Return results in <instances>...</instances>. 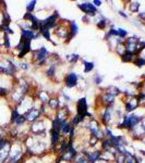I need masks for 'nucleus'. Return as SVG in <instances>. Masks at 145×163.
I'll use <instances>...</instances> for the list:
<instances>
[{
    "mask_svg": "<svg viewBox=\"0 0 145 163\" xmlns=\"http://www.w3.org/2000/svg\"><path fill=\"white\" fill-rule=\"evenodd\" d=\"M47 119L48 117H41L38 121L32 123L28 126L31 135L36 136H46L47 130H48V124H47Z\"/></svg>",
    "mask_w": 145,
    "mask_h": 163,
    "instance_id": "1",
    "label": "nucleus"
},
{
    "mask_svg": "<svg viewBox=\"0 0 145 163\" xmlns=\"http://www.w3.org/2000/svg\"><path fill=\"white\" fill-rule=\"evenodd\" d=\"M18 71L17 64L9 58L0 59V75H7L14 77Z\"/></svg>",
    "mask_w": 145,
    "mask_h": 163,
    "instance_id": "2",
    "label": "nucleus"
},
{
    "mask_svg": "<svg viewBox=\"0 0 145 163\" xmlns=\"http://www.w3.org/2000/svg\"><path fill=\"white\" fill-rule=\"evenodd\" d=\"M114 117H115V108L114 107H104L103 111L99 114L98 121L101 125H104V127H106L109 124H111Z\"/></svg>",
    "mask_w": 145,
    "mask_h": 163,
    "instance_id": "3",
    "label": "nucleus"
},
{
    "mask_svg": "<svg viewBox=\"0 0 145 163\" xmlns=\"http://www.w3.org/2000/svg\"><path fill=\"white\" fill-rule=\"evenodd\" d=\"M59 20H61L60 14L57 10H55L50 15H48L47 18L43 20H39V26H45L49 30H52V28H56L59 23Z\"/></svg>",
    "mask_w": 145,
    "mask_h": 163,
    "instance_id": "4",
    "label": "nucleus"
},
{
    "mask_svg": "<svg viewBox=\"0 0 145 163\" xmlns=\"http://www.w3.org/2000/svg\"><path fill=\"white\" fill-rule=\"evenodd\" d=\"M77 9L81 10L84 13V15H87L90 18H95L98 14V9L96 8L95 5L91 1H85L82 3H77Z\"/></svg>",
    "mask_w": 145,
    "mask_h": 163,
    "instance_id": "5",
    "label": "nucleus"
},
{
    "mask_svg": "<svg viewBox=\"0 0 145 163\" xmlns=\"http://www.w3.org/2000/svg\"><path fill=\"white\" fill-rule=\"evenodd\" d=\"M140 107H141V103H140L137 96L131 98H126V100L123 101V109H124V113L126 114L133 113Z\"/></svg>",
    "mask_w": 145,
    "mask_h": 163,
    "instance_id": "6",
    "label": "nucleus"
},
{
    "mask_svg": "<svg viewBox=\"0 0 145 163\" xmlns=\"http://www.w3.org/2000/svg\"><path fill=\"white\" fill-rule=\"evenodd\" d=\"M50 56H51V53L48 51V49L45 46H41V48L32 51V61L33 62H37V61L49 60Z\"/></svg>",
    "mask_w": 145,
    "mask_h": 163,
    "instance_id": "7",
    "label": "nucleus"
},
{
    "mask_svg": "<svg viewBox=\"0 0 145 163\" xmlns=\"http://www.w3.org/2000/svg\"><path fill=\"white\" fill-rule=\"evenodd\" d=\"M79 74L71 71V72H69V73L66 74L64 76V78H63V83H64V86L67 88H74V87H77L79 85Z\"/></svg>",
    "mask_w": 145,
    "mask_h": 163,
    "instance_id": "8",
    "label": "nucleus"
},
{
    "mask_svg": "<svg viewBox=\"0 0 145 163\" xmlns=\"http://www.w3.org/2000/svg\"><path fill=\"white\" fill-rule=\"evenodd\" d=\"M23 115H24L25 119H26V122L30 123V124L36 122V121H38L41 117H43L41 114V111H39V107H36V106H34L32 109H30L28 112H25Z\"/></svg>",
    "mask_w": 145,
    "mask_h": 163,
    "instance_id": "9",
    "label": "nucleus"
},
{
    "mask_svg": "<svg viewBox=\"0 0 145 163\" xmlns=\"http://www.w3.org/2000/svg\"><path fill=\"white\" fill-rule=\"evenodd\" d=\"M140 39L137 35L132 36V37H128L124 40V47H126V51L128 52H134L137 53V46H139Z\"/></svg>",
    "mask_w": 145,
    "mask_h": 163,
    "instance_id": "10",
    "label": "nucleus"
},
{
    "mask_svg": "<svg viewBox=\"0 0 145 163\" xmlns=\"http://www.w3.org/2000/svg\"><path fill=\"white\" fill-rule=\"evenodd\" d=\"M81 152L84 153L85 157L87 158L88 163H97L98 161H101V155H103V151H101V148H98V149H93L92 151H88V150L84 149Z\"/></svg>",
    "mask_w": 145,
    "mask_h": 163,
    "instance_id": "11",
    "label": "nucleus"
},
{
    "mask_svg": "<svg viewBox=\"0 0 145 163\" xmlns=\"http://www.w3.org/2000/svg\"><path fill=\"white\" fill-rule=\"evenodd\" d=\"M75 110H77V115H82V117H86V113L88 112V103L86 97L80 98L79 100L75 103Z\"/></svg>",
    "mask_w": 145,
    "mask_h": 163,
    "instance_id": "12",
    "label": "nucleus"
},
{
    "mask_svg": "<svg viewBox=\"0 0 145 163\" xmlns=\"http://www.w3.org/2000/svg\"><path fill=\"white\" fill-rule=\"evenodd\" d=\"M41 37L38 32H34L31 28H21V38L24 41H32V40H36Z\"/></svg>",
    "mask_w": 145,
    "mask_h": 163,
    "instance_id": "13",
    "label": "nucleus"
},
{
    "mask_svg": "<svg viewBox=\"0 0 145 163\" xmlns=\"http://www.w3.org/2000/svg\"><path fill=\"white\" fill-rule=\"evenodd\" d=\"M99 101H101V106L104 107H114L116 103V97L109 95L108 92L103 91V94L99 97Z\"/></svg>",
    "mask_w": 145,
    "mask_h": 163,
    "instance_id": "14",
    "label": "nucleus"
},
{
    "mask_svg": "<svg viewBox=\"0 0 145 163\" xmlns=\"http://www.w3.org/2000/svg\"><path fill=\"white\" fill-rule=\"evenodd\" d=\"M128 133L131 135V137L133 139H135V140H141L145 136V126L142 124V122H141L137 126H135L133 129L128 132Z\"/></svg>",
    "mask_w": 145,
    "mask_h": 163,
    "instance_id": "15",
    "label": "nucleus"
},
{
    "mask_svg": "<svg viewBox=\"0 0 145 163\" xmlns=\"http://www.w3.org/2000/svg\"><path fill=\"white\" fill-rule=\"evenodd\" d=\"M58 60H59V57L56 58V59H51V62L48 64L47 69L45 70V74H46V76L48 78H50V79L55 78L56 74H57Z\"/></svg>",
    "mask_w": 145,
    "mask_h": 163,
    "instance_id": "16",
    "label": "nucleus"
},
{
    "mask_svg": "<svg viewBox=\"0 0 145 163\" xmlns=\"http://www.w3.org/2000/svg\"><path fill=\"white\" fill-rule=\"evenodd\" d=\"M70 117H71V112H70V109L68 108V106L61 107L56 111L55 117H57L60 121H68V120H70Z\"/></svg>",
    "mask_w": 145,
    "mask_h": 163,
    "instance_id": "17",
    "label": "nucleus"
},
{
    "mask_svg": "<svg viewBox=\"0 0 145 163\" xmlns=\"http://www.w3.org/2000/svg\"><path fill=\"white\" fill-rule=\"evenodd\" d=\"M49 136H50V147H56L59 145V142L61 141V139L63 138L60 132L54 130L50 128L49 129Z\"/></svg>",
    "mask_w": 145,
    "mask_h": 163,
    "instance_id": "18",
    "label": "nucleus"
},
{
    "mask_svg": "<svg viewBox=\"0 0 145 163\" xmlns=\"http://www.w3.org/2000/svg\"><path fill=\"white\" fill-rule=\"evenodd\" d=\"M11 142H8L6 146H3L0 149V163H7L9 159V155H10V148H11Z\"/></svg>",
    "mask_w": 145,
    "mask_h": 163,
    "instance_id": "19",
    "label": "nucleus"
},
{
    "mask_svg": "<svg viewBox=\"0 0 145 163\" xmlns=\"http://www.w3.org/2000/svg\"><path fill=\"white\" fill-rule=\"evenodd\" d=\"M35 97H36V100L39 101L41 104H47L48 101L50 100V95L48 91H45V90H39L35 94Z\"/></svg>",
    "mask_w": 145,
    "mask_h": 163,
    "instance_id": "20",
    "label": "nucleus"
},
{
    "mask_svg": "<svg viewBox=\"0 0 145 163\" xmlns=\"http://www.w3.org/2000/svg\"><path fill=\"white\" fill-rule=\"evenodd\" d=\"M47 107L49 108V110L55 112V114H56V111H57L58 109L61 108V107H63V106L60 103V100H59V98L58 97H51L50 98V100L48 101V103H47Z\"/></svg>",
    "mask_w": 145,
    "mask_h": 163,
    "instance_id": "21",
    "label": "nucleus"
},
{
    "mask_svg": "<svg viewBox=\"0 0 145 163\" xmlns=\"http://www.w3.org/2000/svg\"><path fill=\"white\" fill-rule=\"evenodd\" d=\"M137 57H139V54H137V53L126 51L120 57V59H121V61H122L123 63H133L134 61L137 60Z\"/></svg>",
    "mask_w": 145,
    "mask_h": 163,
    "instance_id": "22",
    "label": "nucleus"
},
{
    "mask_svg": "<svg viewBox=\"0 0 145 163\" xmlns=\"http://www.w3.org/2000/svg\"><path fill=\"white\" fill-rule=\"evenodd\" d=\"M97 15L99 16V20L96 21V27H97L99 30H105L107 28V26H108V22L109 21H108V19H106L104 15H101L99 12Z\"/></svg>",
    "mask_w": 145,
    "mask_h": 163,
    "instance_id": "23",
    "label": "nucleus"
},
{
    "mask_svg": "<svg viewBox=\"0 0 145 163\" xmlns=\"http://www.w3.org/2000/svg\"><path fill=\"white\" fill-rule=\"evenodd\" d=\"M104 91L108 92L109 95L114 96V97H118V96L122 95V90L117 86H114V85H109V86H107L106 88L104 89Z\"/></svg>",
    "mask_w": 145,
    "mask_h": 163,
    "instance_id": "24",
    "label": "nucleus"
},
{
    "mask_svg": "<svg viewBox=\"0 0 145 163\" xmlns=\"http://www.w3.org/2000/svg\"><path fill=\"white\" fill-rule=\"evenodd\" d=\"M72 125L70 123V120L68 121H62L61 122V129H60V133L62 135V137H68L69 135V132L71 129Z\"/></svg>",
    "mask_w": 145,
    "mask_h": 163,
    "instance_id": "25",
    "label": "nucleus"
},
{
    "mask_svg": "<svg viewBox=\"0 0 145 163\" xmlns=\"http://www.w3.org/2000/svg\"><path fill=\"white\" fill-rule=\"evenodd\" d=\"M140 8H141V2L140 1H129L128 9L131 13H139Z\"/></svg>",
    "mask_w": 145,
    "mask_h": 163,
    "instance_id": "26",
    "label": "nucleus"
},
{
    "mask_svg": "<svg viewBox=\"0 0 145 163\" xmlns=\"http://www.w3.org/2000/svg\"><path fill=\"white\" fill-rule=\"evenodd\" d=\"M82 63H83V72H84L85 74L91 73V72H92V71L95 69V64H94V62L86 61V60L83 59L82 60Z\"/></svg>",
    "mask_w": 145,
    "mask_h": 163,
    "instance_id": "27",
    "label": "nucleus"
},
{
    "mask_svg": "<svg viewBox=\"0 0 145 163\" xmlns=\"http://www.w3.org/2000/svg\"><path fill=\"white\" fill-rule=\"evenodd\" d=\"M11 24V16L8 13L7 10H2V21H1V25L2 26H10Z\"/></svg>",
    "mask_w": 145,
    "mask_h": 163,
    "instance_id": "28",
    "label": "nucleus"
},
{
    "mask_svg": "<svg viewBox=\"0 0 145 163\" xmlns=\"http://www.w3.org/2000/svg\"><path fill=\"white\" fill-rule=\"evenodd\" d=\"M69 30H70V34H71L73 37L79 34V25L75 23V21L69 22Z\"/></svg>",
    "mask_w": 145,
    "mask_h": 163,
    "instance_id": "29",
    "label": "nucleus"
},
{
    "mask_svg": "<svg viewBox=\"0 0 145 163\" xmlns=\"http://www.w3.org/2000/svg\"><path fill=\"white\" fill-rule=\"evenodd\" d=\"M66 60L70 64H75V63H77L80 60H81V57H80V54L77 53H72V54L66 56Z\"/></svg>",
    "mask_w": 145,
    "mask_h": 163,
    "instance_id": "30",
    "label": "nucleus"
},
{
    "mask_svg": "<svg viewBox=\"0 0 145 163\" xmlns=\"http://www.w3.org/2000/svg\"><path fill=\"white\" fill-rule=\"evenodd\" d=\"M61 122H62V121L58 120L57 117H54V119L51 120V122H50V128L54 130H57V132H60Z\"/></svg>",
    "mask_w": 145,
    "mask_h": 163,
    "instance_id": "31",
    "label": "nucleus"
},
{
    "mask_svg": "<svg viewBox=\"0 0 145 163\" xmlns=\"http://www.w3.org/2000/svg\"><path fill=\"white\" fill-rule=\"evenodd\" d=\"M26 119H25V117L23 115V114H21L19 117H18V120L14 122L13 126H15V127H23L25 124H26Z\"/></svg>",
    "mask_w": 145,
    "mask_h": 163,
    "instance_id": "32",
    "label": "nucleus"
},
{
    "mask_svg": "<svg viewBox=\"0 0 145 163\" xmlns=\"http://www.w3.org/2000/svg\"><path fill=\"white\" fill-rule=\"evenodd\" d=\"M21 114H20V112L18 111V109L17 108H12V110H11V117H10V124H12L13 125L14 124V122L17 121L18 120V117H20Z\"/></svg>",
    "mask_w": 145,
    "mask_h": 163,
    "instance_id": "33",
    "label": "nucleus"
},
{
    "mask_svg": "<svg viewBox=\"0 0 145 163\" xmlns=\"http://www.w3.org/2000/svg\"><path fill=\"white\" fill-rule=\"evenodd\" d=\"M73 163H88V161H87V158L85 157L84 153L79 152V155L74 158Z\"/></svg>",
    "mask_w": 145,
    "mask_h": 163,
    "instance_id": "34",
    "label": "nucleus"
},
{
    "mask_svg": "<svg viewBox=\"0 0 145 163\" xmlns=\"http://www.w3.org/2000/svg\"><path fill=\"white\" fill-rule=\"evenodd\" d=\"M126 155L124 153H120V152H116L115 155V161L114 163H126Z\"/></svg>",
    "mask_w": 145,
    "mask_h": 163,
    "instance_id": "35",
    "label": "nucleus"
},
{
    "mask_svg": "<svg viewBox=\"0 0 145 163\" xmlns=\"http://www.w3.org/2000/svg\"><path fill=\"white\" fill-rule=\"evenodd\" d=\"M36 5H37V1H36V0H32V1H30V2L26 5V7H25L26 12H28V13H34V10H35V8H36Z\"/></svg>",
    "mask_w": 145,
    "mask_h": 163,
    "instance_id": "36",
    "label": "nucleus"
},
{
    "mask_svg": "<svg viewBox=\"0 0 145 163\" xmlns=\"http://www.w3.org/2000/svg\"><path fill=\"white\" fill-rule=\"evenodd\" d=\"M87 146L90 147V148H93V149H95V147L97 146V144H99V140L96 137H93V136H91L88 137V140H87Z\"/></svg>",
    "mask_w": 145,
    "mask_h": 163,
    "instance_id": "37",
    "label": "nucleus"
},
{
    "mask_svg": "<svg viewBox=\"0 0 145 163\" xmlns=\"http://www.w3.org/2000/svg\"><path fill=\"white\" fill-rule=\"evenodd\" d=\"M117 32H118V38H120V39H123V40H126L127 37H128V30H126L124 28H117Z\"/></svg>",
    "mask_w": 145,
    "mask_h": 163,
    "instance_id": "38",
    "label": "nucleus"
},
{
    "mask_svg": "<svg viewBox=\"0 0 145 163\" xmlns=\"http://www.w3.org/2000/svg\"><path fill=\"white\" fill-rule=\"evenodd\" d=\"M103 81H104V76L101 75V74H99V73L94 74V76H93V82H94V84L97 85V86H99V85H101Z\"/></svg>",
    "mask_w": 145,
    "mask_h": 163,
    "instance_id": "39",
    "label": "nucleus"
},
{
    "mask_svg": "<svg viewBox=\"0 0 145 163\" xmlns=\"http://www.w3.org/2000/svg\"><path fill=\"white\" fill-rule=\"evenodd\" d=\"M133 64L135 65V66H137V68H143V66H145V58L139 56V57L137 58V60L133 62Z\"/></svg>",
    "mask_w": 145,
    "mask_h": 163,
    "instance_id": "40",
    "label": "nucleus"
},
{
    "mask_svg": "<svg viewBox=\"0 0 145 163\" xmlns=\"http://www.w3.org/2000/svg\"><path fill=\"white\" fill-rule=\"evenodd\" d=\"M3 47H5L7 50H10V49H11V41H10L9 35H7V34H3Z\"/></svg>",
    "mask_w": 145,
    "mask_h": 163,
    "instance_id": "41",
    "label": "nucleus"
},
{
    "mask_svg": "<svg viewBox=\"0 0 145 163\" xmlns=\"http://www.w3.org/2000/svg\"><path fill=\"white\" fill-rule=\"evenodd\" d=\"M11 90L7 89V88H3V87H0V97L2 98H8L9 95H10Z\"/></svg>",
    "mask_w": 145,
    "mask_h": 163,
    "instance_id": "42",
    "label": "nucleus"
},
{
    "mask_svg": "<svg viewBox=\"0 0 145 163\" xmlns=\"http://www.w3.org/2000/svg\"><path fill=\"white\" fill-rule=\"evenodd\" d=\"M17 66L19 69H21V70H23V71H28V70H30V68H31L30 64H28V62H24V61H23V62H22V61H21V62H19L17 64Z\"/></svg>",
    "mask_w": 145,
    "mask_h": 163,
    "instance_id": "43",
    "label": "nucleus"
},
{
    "mask_svg": "<svg viewBox=\"0 0 145 163\" xmlns=\"http://www.w3.org/2000/svg\"><path fill=\"white\" fill-rule=\"evenodd\" d=\"M104 135H105V138H110V137L114 135V133H112V130L110 129L109 126L104 127Z\"/></svg>",
    "mask_w": 145,
    "mask_h": 163,
    "instance_id": "44",
    "label": "nucleus"
},
{
    "mask_svg": "<svg viewBox=\"0 0 145 163\" xmlns=\"http://www.w3.org/2000/svg\"><path fill=\"white\" fill-rule=\"evenodd\" d=\"M145 50V41L144 40H140L139 46H137V54H141V52Z\"/></svg>",
    "mask_w": 145,
    "mask_h": 163,
    "instance_id": "45",
    "label": "nucleus"
},
{
    "mask_svg": "<svg viewBox=\"0 0 145 163\" xmlns=\"http://www.w3.org/2000/svg\"><path fill=\"white\" fill-rule=\"evenodd\" d=\"M92 3L95 5L96 8L98 9V7H101V5H103V1H101V0H93V1H92Z\"/></svg>",
    "mask_w": 145,
    "mask_h": 163,
    "instance_id": "46",
    "label": "nucleus"
},
{
    "mask_svg": "<svg viewBox=\"0 0 145 163\" xmlns=\"http://www.w3.org/2000/svg\"><path fill=\"white\" fill-rule=\"evenodd\" d=\"M118 13H119V15L121 16V18H123V19H128L129 16H128V14L124 12V11H122V10H120V11H118Z\"/></svg>",
    "mask_w": 145,
    "mask_h": 163,
    "instance_id": "47",
    "label": "nucleus"
},
{
    "mask_svg": "<svg viewBox=\"0 0 145 163\" xmlns=\"http://www.w3.org/2000/svg\"><path fill=\"white\" fill-rule=\"evenodd\" d=\"M82 21H83V23H86V24H88V23H90V21H91V18H90V16H87V15H83L82 16Z\"/></svg>",
    "mask_w": 145,
    "mask_h": 163,
    "instance_id": "48",
    "label": "nucleus"
},
{
    "mask_svg": "<svg viewBox=\"0 0 145 163\" xmlns=\"http://www.w3.org/2000/svg\"><path fill=\"white\" fill-rule=\"evenodd\" d=\"M62 96H63V98H64V101H66V102H69V101H71V98L69 97L68 95H66L64 92H62Z\"/></svg>",
    "mask_w": 145,
    "mask_h": 163,
    "instance_id": "49",
    "label": "nucleus"
},
{
    "mask_svg": "<svg viewBox=\"0 0 145 163\" xmlns=\"http://www.w3.org/2000/svg\"><path fill=\"white\" fill-rule=\"evenodd\" d=\"M139 152L141 153V155H143V157H145V150H143V149H140L139 150Z\"/></svg>",
    "mask_w": 145,
    "mask_h": 163,
    "instance_id": "50",
    "label": "nucleus"
},
{
    "mask_svg": "<svg viewBox=\"0 0 145 163\" xmlns=\"http://www.w3.org/2000/svg\"><path fill=\"white\" fill-rule=\"evenodd\" d=\"M141 141H142V142H144V144H145V136H144V137H143L142 139H141Z\"/></svg>",
    "mask_w": 145,
    "mask_h": 163,
    "instance_id": "51",
    "label": "nucleus"
}]
</instances>
